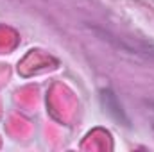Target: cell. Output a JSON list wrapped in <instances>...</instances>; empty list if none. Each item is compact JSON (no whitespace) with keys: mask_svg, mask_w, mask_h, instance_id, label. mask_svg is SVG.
I'll list each match as a JSON object with an SVG mask.
<instances>
[]
</instances>
